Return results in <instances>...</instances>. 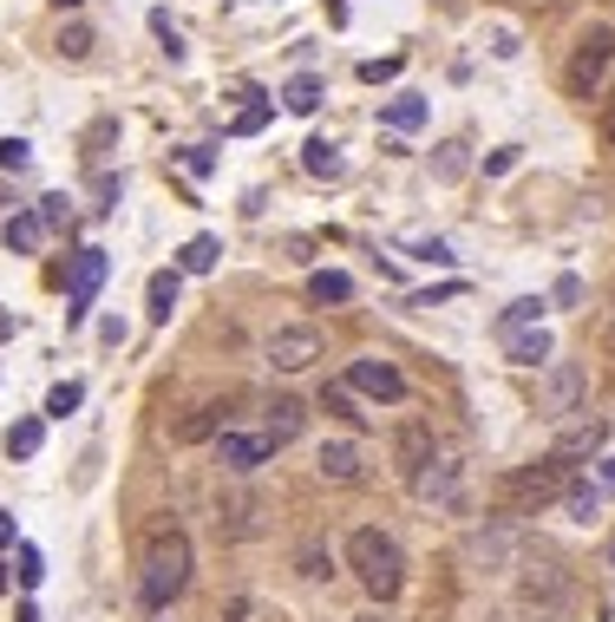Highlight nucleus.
<instances>
[{
    "label": "nucleus",
    "instance_id": "14",
    "mask_svg": "<svg viewBox=\"0 0 615 622\" xmlns=\"http://www.w3.org/2000/svg\"><path fill=\"white\" fill-rule=\"evenodd\" d=\"M459 479H465V466H459V459H433V466L413 479V492H419V498H433V505H459Z\"/></svg>",
    "mask_w": 615,
    "mask_h": 622
},
{
    "label": "nucleus",
    "instance_id": "2",
    "mask_svg": "<svg viewBox=\"0 0 615 622\" xmlns=\"http://www.w3.org/2000/svg\"><path fill=\"white\" fill-rule=\"evenodd\" d=\"M184 584H190V538L184 531H157L151 551H144V584H138L144 610H170L184 597Z\"/></svg>",
    "mask_w": 615,
    "mask_h": 622
},
{
    "label": "nucleus",
    "instance_id": "22",
    "mask_svg": "<svg viewBox=\"0 0 615 622\" xmlns=\"http://www.w3.org/2000/svg\"><path fill=\"white\" fill-rule=\"evenodd\" d=\"M308 295H315V302H354V275H341V269H315V275H308Z\"/></svg>",
    "mask_w": 615,
    "mask_h": 622
},
{
    "label": "nucleus",
    "instance_id": "52",
    "mask_svg": "<svg viewBox=\"0 0 615 622\" xmlns=\"http://www.w3.org/2000/svg\"><path fill=\"white\" fill-rule=\"evenodd\" d=\"M0 590H7V571H0Z\"/></svg>",
    "mask_w": 615,
    "mask_h": 622
},
{
    "label": "nucleus",
    "instance_id": "12",
    "mask_svg": "<svg viewBox=\"0 0 615 622\" xmlns=\"http://www.w3.org/2000/svg\"><path fill=\"white\" fill-rule=\"evenodd\" d=\"M393 459H400V479H419L433 459H439V446H433V426H400V439H393Z\"/></svg>",
    "mask_w": 615,
    "mask_h": 622
},
{
    "label": "nucleus",
    "instance_id": "41",
    "mask_svg": "<svg viewBox=\"0 0 615 622\" xmlns=\"http://www.w3.org/2000/svg\"><path fill=\"white\" fill-rule=\"evenodd\" d=\"M551 302H557V308H577V302H583V282H577V275H564V282L551 289Z\"/></svg>",
    "mask_w": 615,
    "mask_h": 622
},
{
    "label": "nucleus",
    "instance_id": "31",
    "mask_svg": "<svg viewBox=\"0 0 615 622\" xmlns=\"http://www.w3.org/2000/svg\"><path fill=\"white\" fill-rule=\"evenodd\" d=\"M537 315H544V302H537V295H524V302H511V308L498 315V335H518V328H531Z\"/></svg>",
    "mask_w": 615,
    "mask_h": 622
},
{
    "label": "nucleus",
    "instance_id": "37",
    "mask_svg": "<svg viewBox=\"0 0 615 622\" xmlns=\"http://www.w3.org/2000/svg\"><path fill=\"white\" fill-rule=\"evenodd\" d=\"M177 164H184L190 177H210V164H216V157H210L203 144H184V151H177Z\"/></svg>",
    "mask_w": 615,
    "mask_h": 622
},
{
    "label": "nucleus",
    "instance_id": "10",
    "mask_svg": "<svg viewBox=\"0 0 615 622\" xmlns=\"http://www.w3.org/2000/svg\"><path fill=\"white\" fill-rule=\"evenodd\" d=\"M216 531L223 538H256L262 531V498L256 492H216Z\"/></svg>",
    "mask_w": 615,
    "mask_h": 622
},
{
    "label": "nucleus",
    "instance_id": "28",
    "mask_svg": "<svg viewBox=\"0 0 615 622\" xmlns=\"http://www.w3.org/2000/svg\"><path fill=\"white\" fill-rule=\"evenodd\" d=\"M301 164H308L315 177H341V151H334L328 138H308V144H301Z\"/></svg>",
    "mask_w": 615,
    "mask_h": 622
},
{
    "label": "nucleus",
    "instance_id": "19",
    "mask_svg": "<svg viewBox=\"0 0 615 622\" xmlns=\"http://www.w3.org/2000/svg\"><path fill=\"white\" fill-rule=\"evenodd\" d=\"M301 420H308L301 400H269V433H262V439H269V446H288V439L301 433Z\"/></svg>",
    "mask_w": 615,
    "mask_h": 622
},
{
    "label": "nucleus",
    "instance_id": "47",
    "mask_svg": "<svg viewBox=\"0 0 615 622\" xmlns=\"http://www.w3.org/2000/svg\"><path fill=\"white\" fill-rule=\"evenodd\" d=\"M13 622H39V610H33V603H26V610H20V617H13Z\"/></svg>",
    "mask_w": 615,
    "mask_h": 622
},
{
    "label": "nucleus",
    "instance_id": "21",
    "mask_svg": "<svg viewBox=\"0 0 615 622\" xmlns=\"http://www.w3.org/2000/svg\"><path fill=\"white\" fill-rule=\"evenodd\" d=\"M216 256H223V243H216V236H190V243H184V256H177V269H184V275H210V269H216Z\"/></svg>",
    "mask_w": 615,
    "mask_h": 622
},
{
    "label": "nucleus",
    "instance_id": "53",
    "mask_svg": "<svg viewBox=\"0 0 615 622\" xmlns=\"http://www.w3.org/2000/svg\"><path fill=\"white\" fill-rule=\"evenodd\" d=\"M610 348H615V328H610Z\"/></svg>",
    "mask_w": 615,
    "mask_h": 622
},
{
    "label": "nucleus",
    "instance_id": "4",
    "mask_svg": "<svg viewBox=\"0 0 615 622\" xmlns=\"http://www.w3.org/2000/svg\"><path fill=\"white\" fill-rule=\"evenodd\" d=\"M610 66H615V26H590V33L577 39V52H570V92L590 98Z\"/></svg>",
    "mask_w": 615,
    "mask_h": 622
},
{
    "label": "nucleus",
    "instance_id": "11",
    "mask_svg": "<svg viewBox=\"0 0 615 622\" xmlns=\"http://www.w3.org/2000/svg\"><path fill=\"white\" fill-rule=\"evenodd\" d=\"M347 387L354 394H374V400H406V374L393 361H354L347 367Z\"/></svg>",
    "mask_w": 615,
    "mask_h": 622
},
{
    "label": "nucleus",
    "instance_id": "1",
    "mask_svg": "<svg viewBox=\"0 0 615 622\" xmlns=\"http://www.w3.org/2000/svg\"><path fill=\"white\" fill-rule=\"evenodd\" d=\"M347 564H354V577L367 584L374 603H393V597L406 590V558H400V544H393L387 531H374V525L347 538Z\"/></svg>",
    "mask_w": 615,
    "mask_h": 622
},
{
    "label": "nucleus",
    "instance_id": "6",
    "mask_svg": "<svg viewBox=\"0 0 615 622\" xmlns=\"http://www.w3.org/2000/svg\"><path fill=\"white\" fill-rule=\"evenodd\" d=\"M524 610L537 622H557L570 610V577L557 564H524Z\"/></svg>",
    "mask_w": 615,
    "mask_h": 622
},
{
    "label": "nucleus",
    "instance_id": "24",
    "mask_svg": "<svg viewBox=\"0 0 615 622\" xmlns=\"http://www.w3.org/2000/svg\"><path fill=\"white\" fill-rule=\"evenodd\" d=\"M433 177H439V184H459V177H465V138H446V144L433 151Z\"/></svg>",
    "mask_w": 615,
    "mask_h": 622
},
{
    "label": "nucleus",
    "instance_id": "16",
    "mask_svg": "<svg viewBox=\"0 0 615 622\" xmlns=\"http://www.w3.org/2000/svg\"><path fill=\"white\" fill-rule=\"evenodd\" d=\"M0 230H7V249H13V256H33V249L46 243V223H39V210H13Z\"/></svg>",
    "mask_w": 615,
    "mask_h": 622
},
{
    "label": "nucleus",
    "instance_id": "54",
    "mask_svg": "<svg viewBox=\"0 0 615 622\" xmlns=\"http://www.w3.org/2000/svg\"><path fill=\"white\" fill-rule=\"evenodd\" d=\"M610 558H615V544H610Z\"/></svg>",
    "mask_w": 615,
    "mask_h": 622
},
{
    "label": "nucleus",
    "instance_id": "33",
    "mask_svg": "<svg viewBox=\"0 0 615 622\" xmlns=\"http://www.w3.org/2000/svg\"><path fill=\"white\" fill-rule=\"evenodd\" d=\"M79 400H85V387H79V380H59V387L46 394V413H52V420H66V413L79 407Z\"/></svg>",
    "mask_w": 615,
    "mask_h": 622
},
{
    "label": "nucleus",
    "instance_id": "42",
    "mask_svg": "<svg viewBox=\"0 0 615 622\" xmlns=\"http://www.w3.org/2000/svg\"><path fill=\"white\" fill-rule=\"evenodd\" d=\"M118 190H125V184H118V177H105V171H98V184H92V197H98V210H111V203H118Z\"/></svg>",
    "mask_w": 615,
    "mask_h": 622
},
{
    "label": "nucleus",
    "instance_id": "20",
    "mask_svg": "<svg viewBox=\"0 0 615 622\" xmlns=\"http://www.w3.org/2000/svg\"><path fill=\"white\" fill-rule=\"evenodd\" d=\"M603 439H610V426H603V420H577V426H564L557 459H583V453H596Z\"/></svg>",
    "mask_w": 615,
    "mask_h": 622
},
{
    "label": "nucleus",
    "instance_id": "45",
    "mask_svg": "<svg viewBox=\"0 0 615 622\" xmlns=\"http://www.w3.org/2000/svg\"><path fill=\"white\" fill-rule=\"evenodd\" d=\"M7 544H13V518L0 512V551H7Z\"/></svg>",
    "mask_w": 615,
    "mask_h": 622
},
{
    "label": "nucleus",
    "instance_id": "15",
    "mask_svg": "<svg viewBox=\"0 0 615 622\" xmlns=\"http://www.w3.org/2000/svg\"><path fill=\"white\" fill-rule=\"evenodd\" d=\"M269 453H275V446H269V439H249V433H223V439H216V459H223L229 472H256Z\"/></svg>",
    "mask_w": 615,
    "mask_h": 622
},
{
    "label": "nucleus",
    "instance_id": "9",
    "mask_svg": "<svg viewBox=\"0 0 615 622\" xmlns=\"http://www.w3.org/2000/svg\"><path fill=\"white\" fill-rule=\"evenodd\" d=\"M105 269H111L105 249H79V256H72V295H66L72 308H66V321H85V315H92V295H98V282H105Z\"/></svg>",
    "mask_w": 615,
    "mask_h": 622
},
{
    "label": "nucleus",
    "instance_id": "13",
    "mask_svg": "<svg viewBox=\"0 0 615 622\" xmlns=\"http://www.w3.org/2000/svg\"><path fill=\"white\" fill-rule=\"evenodd\" d=\"M360 466H367V459H360V446H354V439H328V446L315 453V472H321L328 485H354V479H360Z\"/></svg>",
    "mask_w": 615,
    "mask_h": 622
},
{
    "label": "nucleus",
    "instance_id": "39",
    "mask_svg": "<svg viewBox=\"0 0 615 622\" xmlns=\"http://www.w3.org/2000/svg\"><path fill=\"white\" fill-rule=\"evenodd\" d=\"M26 138H0V171H26Z\"/></svg>",
    "mask_w": 615,
    "mask_h": 622
},
{
    "label": "nucleus",
    "instance_id": "8",
    "mask_svg": "<svg viewBox=\"0 0 615 622\" xmlns=\"http://www.w3.org/2000/svg\"><path fill=\"white\" fill-rule=\"evenodd\" d=\"M315 361H321V335H315V328H275V335H269V367L301 374V367H315Z\"/></svg>",
    "mask_w": 615,
    "mask_h": 622
},
{
    "label": "nucleus",
    "instance_id": "36",
    "mask_svg": "<svg viewBox=\"0 0 615 622\" xmlns=\"http://www.w3.org/2000/svg\"><path fill=\"white\" fill-rule=\"evenodd\" d=\"M400 66H406L400 52H387V59H367V66H360V79H367V85H380V79H393Z\"/></svg>",
    "mask_w": 615,
    "mask_h": 622
},
{
    "label": "nucleus",
    "instance_id": "29",
    "mask_svg": "<svg viewBox=\"0 0 615 622\" xmlns=\"http://www.w3.org/2000/svg\"><path fill=\"white\" fill-rule=\"evenodd\" d=\"M282 105H288V112H315V105H321V79H315V72H301V79H288V92H282Z\"/></svg>",
    "mask_w": 615,
    "mask_h": 622
},
{
    "label": "nucleus",
    "instance_id": "51",
    "mask_svg": "<svg viewBox=\"0 0 615 622\" xmlns=\"http://www.w3.org/2000/svg\"><path fill=\"white\" fill-rule=\"evenodd\" d=\"M59 7H85V0H59Z\"/></svg>",
    "mask_w": 615,
    "mask_h": 622
},
{
    "label": "nucleus",
    "instance_id": "5",
    "mask_svg": "<svg viewBox=\"0 0 615 622\" xmlns=\"http://www.w3.org/2000/svg\"><path fill=\"white\" fill-rule=\"evenodd\" d=\"M583 394H590L583 367H577V361H551V374H544V387H537V413L570 420V413H583Z\"/></svg>",
    "mask_w": 615,
    "mask_h": 622
},
{
    "label": "nucleus",
    "instance_id": "40",
    "mask_svg": "<svg viewBox=\"0 0 615 622\" xmlns=\"http://www.w3.org/2000/svg\"><path fill=\"white\" fill-rule=\"evenodd\" d=\"M262 125H269V105H249V112H236V125H229V131H236V138H249V131H262Z\"/></svg>",
    "mask_w": 615,
    "mask_h": 622
},
{
    "label": "nucleus",
    "instance_id": "38",
    "mask_svg": "<svg viewBox=\"0 0 615 622\" xmlns=\"http://www.w3.org/2000/svg\"><path fill=\"white\" fill-rule=\"evenodd\" d=\"M39 577H46V558H39V551H33V544H20V584H26V590H33V584H39Z\"/></svg>",
    "mask_w": 615,
    "mask_h": 622
},
{
    "label": "nucleus",
    "instance_id": "7",
    "mask_svg": "<svg viewBox=\"0 0 615 622\" xmlns=\"http://www.w3.org/2000/svg\"><path fill=\"white\" fill-rule=\"evenodd\" d=\"M465 558H472L478 571H511V564L524 558V538H518L511 525H485V531L465 538Z\"/></svg>",
    "mask_w": 615,
    "mask_h": 622
},
{
    "label": "nucleus",
    "instance_id": "50",
    "mask_svg": "<svg viewBox=\"0 0 615 622\" xmlns=\"http://www.w3.org/2000/svg\"><path fill=\"white\" fill-rule=\"evenodd\" d=\"M0 223H7V184H0Z\"/></svg>",
    "mask_w": 615,
    "mask_h": 622
},
{
    "label": "nucleus",
    "instance_id": "43",
    "mask_svg": "<svg viewBox=\"0 0 615 622\" xmlns=\"http://www.w3.org/2000/svg\"><path fill=\"white\" fill-rule=\"evenodd\" d=\"M511 164H518V144H505V151H492V157H485V171H492V177H505Z\"/></svg>",
    "mask_w": 615,
    "mask_h": 622
},
{
    "label": "nucleus",
    "instance_id": "44",
    "mask_svg": "<svg viewBox=\"0 0 615 622\" xmlns=\"http://www.w3.org/2000/svg\"><path fill=\"white\" fill-rule=\"evenodd\" d=\"M229 622H256V610L249 603H229Z\"/></svg>",
    "mask_w": 615,
    "mask_h": 622
},
{
    "label": "nucleus",
    "instance_id": "34",
    "mask_svg": "<svg viewBox=\"0 0 615 622\" xmlns=\"http://www.w3.org/2000/svg\"><path fill=\"white\" fill-rule=\"evenodd\" d=\"M39 223H46V230H66V223H72V203H66V197H39Z\"/></svg>",
    "mask_w": 615,
    "mask_h": 622
},
{
    "label": "nucleus",
    "instance_id": "35",
    "mask_svg": "<svg viewBox=\"0 0 615 622\" xmlns=\"http://www.w3.org/2000/svg\"><path fill=\"white\" fill-rule=\"evenodd\" d=\"M151 26H157V39H164V52H170V59H184V33L170 26V13H151Z\"/></svg>",
    "mask_w": 615,
    "mask_h": 622
},
{
    "label": "nucleus",
    "instance_id": "26",
    "mask_svg": "<svg viewBox=\"0 0 615 622\" xmlns=\"http://www.w3.org/2000/svg\"><path fill=\"white\" fill-rule=\"evenodd\" d=\"M39 439H46V426H39V420H13V426H7V459H33V453H39Z\"/></svg>",
    "mask_w": 615,
    "mask_h": 622
},
{
    "label": "nucleus",
    "instance_id": "46",
    "mask_svg": "<svg viewBox=\"0 0 615 622\" xmlns=\"http://www.w3.org/2000/svg\"><path fill=\"white\" fill-rule=\"evenodd\" d=\"M603 485L615 492V459H603Z\"/></svg>",
    "mask_w": 615,
    "mask_h": 622
},
{
    "label": "nucleus",
    "instance_id": "3",
    "mask_svg": "<svg viewBox=\"0 0 615 622\" xmlns=\"http://www.w3.org/2000/svg\"><path fill=\"white\" fill-rule=\"evenodd\" d=\"M564 485H570V459H537V466H524V472H511L505 485H498V498L518 512V518H531V512H544V505H557L564 498Z\"/></svg>",
    "mask_w": 615,
    "mask_h": 622
},
{
    "label": "nucleus",
    "instance_id": "18",
    "mask_svg": "<svg viewBox=\"0 0 615 622\" xmlns=\"http://www.w3.org/2000/svg\"><path fill=\"white\" fill-rule=\"evenodd\" d=\"M380 125H387V131H419V125H426V98H419V92L387 98V105H380Z\"/></svg>",
    "mask_w": 615,
    "mask_h": 622
},
{
    "label": "nucleus",
    "instance_id": "30",
    "mask_svg": "<svg viewBox=\"0 0 615 622\" xmlns=\"http://www.w3.org/2000/svg\"><path fill=\"white\" fill-rule=\"evenodd\" d=\"M216 420H223V407H197L190 420H177V446H190V439H210V433H216Z\"/></svg>",
    "mask_w": 615,
    "mask_h": 622
},
{
    "label": "nucleus",
    "instance_id": "23",
    "mask_svg": "<svg viewBox=\"0 0 615 622\" xmlns=\"http://www.w3.org/2000/svg\"><path fill=\"white\" fill-rule=\"evenodd\" d=\"M564 512H570L577 525H590V518L603 512V492H596V485H583V479H570V485H564Z\"/></svg>",
    "mask_w": 615,
    "mask_h": 622
},
{
    "label": "nucleus",
    "instance_id": "17",
    "mask_svg": "<svg viewBox=\"0 0 615 622\" xmlns=\"http://www.w3.org/2000/svg\"><path fill=\"white\" fill-rule=\"evenodd\" d=\"M505 354L518 367H551V335L544 328H518V335H505Z\"/></svg>",
    "mask_w": 615,
    "mask_h": 622
},
{
    "label": "nucleus",
    "instance_id": "25",
    "mask_svg": "<svg viewBox=\"0 0 615 622\" xmlns=\"http://www.w3.org/2000/svg\"><path fill=\"white\" fill-rule=\"evenodd\" d=\"M177 289H184V282H177V269H157V275H151V321H170Z\"/></svg>",
    "mask_w": 615,
    "mask_h": 622
},
{
    "label": "nucleus",
    "instance_id": "48",
    "mask_svg": "<svg viewBox=\"0 0 615 622\" xmlns=\"http://www.w3.org/2000/svg\"><path fill=\"white\" fill-rule=\"evenodd\" d=\"M603 131H610V144H615V105H610V118H603Z\"/></svg>",
    "mask_w": 615,
    "mask_h": 622
},
{
    "label": "nucleus",
    "instance_id": "49",
    "mask_svg": "<svg viewBox=\"0 0 615 622\" xmlns=\"http://www.w3.org/2000/svg\"><path fill=\"white\" fill-rule=\"evenodd\" d=\"M354 622H387V617H380V610H367V617H354Z\"/></svg>",
    "mask_w": 615,
    "mask_h": 622
},
{
    "label": "nucleus",
    "instance_id": "32",
    "mask_svg": "<svg viewBox=\"0 0 615 622\" xmlns=\"http://www.w3.org/2000/svg\"><path fill=\"white\" fill-rule=\"evenodd\" d=\"M321 407H328L334 420H347V426H367V413L354 407V394H347V387H328V394H321Z\"/></svg>",
    "mask_w": 615,
    "mask_h": 622
},
{
    "label": "nucleus",
    "instance_id": "27",
    "mask_svg": "<svg viewBox=\"0 0 615 622\" xmlns=\"http://www.w3.org/2000/svg\"><path fill=\"white\" fill-rule=\"evenodd\" d=\"M52 52H59V59H85V52H92V26H85V20H66L59 39H52Z\"/></svg>",
    "mask_w": 615,
    "mask_h": 622
}]
</instances>
